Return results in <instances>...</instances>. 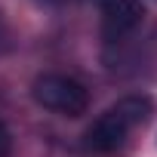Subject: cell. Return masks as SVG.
I'll use <instances>...</instances> for the list:
<instances>
[{
	"mask_svg": "<svg viewBox=\"0 0 157 157\" xmlns=\"http://www.w3.org/2000/svg\"><path fill=\"white\" fill-rule=\"evenodd\" d=\"M108 34H126L145 19L142 0H96Z\"/></svg>",
	"mask_w": 157,
	"mask_h": 157,
	"instance_id": "cell-3",
	"label": "cell"
},
{
	"mask_svg": "<svg viewBox=\"0 0 157 157\" xmlns=\"http://www.w3.org/2000/svg\"><path fill=\"white\" fill-rule=\"evenodd\" d=\"M10 148H13V139H10V129L0 120V157H10Z\"/></svg>",
	"mask_w": 157,
	"mask_h": 157,
	"instance_id": "cell-4",
	"label": "cell"
},
{
	"mask_svg": "<svg viewBox=\"0 0 157 157\" xmlns=\"http://www.w3.org/2000/svg\"><path fill=\"white\" fill-rule=\"evenodd\" d=\"M154 114V102L148 96H126L117 105H111L90 129H86V148L93 154H117L129 142V136L145 126Z\"/></svg>",
	"mask_w": 157,
	"mask_h": 157,
	"instance_id": "cell-1",
	"label": "cell"
},
{
	"mask_svg": "<svg viewBox=\"0 0 157 157\" xmlns=\"http://www.w3.org/2000/svg\"><path fill=\"white\" fill-rule=\"evenodd\" d=\"M34 102L43 105L46 111L65 114V117H80L90 108V93L83 83H77L68 74H40L34 86Z\"/></svg>",
	"mask_w": 157,
	"mask_h": 157,
	"instance_id": "cell-2",
	"label": "cell"
}]
</instances>
